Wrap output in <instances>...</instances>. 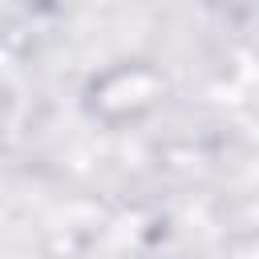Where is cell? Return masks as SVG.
<instances>
[{
    "mask_svg": "<svg viewBox=\"0 0 259 259\" xmlns=\"http://www.w3.org/2000/svg\"><path fill=\"white\" fill-rule=\"evenodd\" d=\"M174 93L170 73L154 57H117L93 69L81 85V109L101 130H134L166 109Z\"/></svg>",
    "mask_w": 259,
    "mask_h": 259,
    "instance_id": "obj_1",
    "label": "cell"
},
{
    "mask_svg": "<svg viewBox=\"0 0 259 259\" xmlns=\"http://www.w3.org/2000/svg\"><path fill=\"white\" fill-rule=\"evenodd\" d=\"M8 113H12V85H8L4 77H0V130H4Z\"/></svg>",
    "mask_w": 259,
    "mask_h": 259,
    "instance_id": "obj_2",
    "label": "cell"
}]
</instances>
